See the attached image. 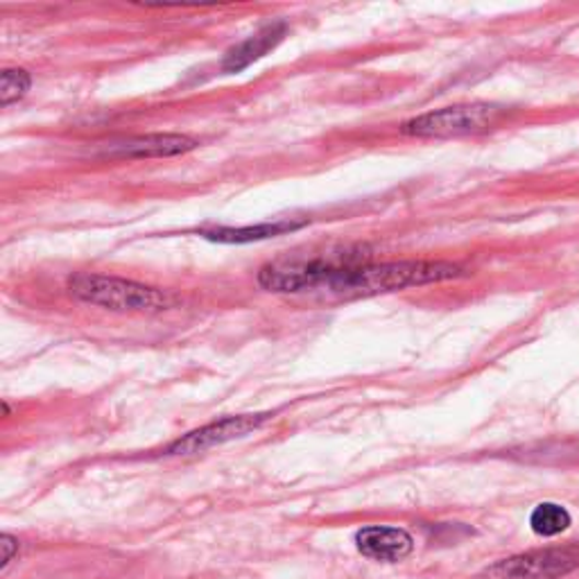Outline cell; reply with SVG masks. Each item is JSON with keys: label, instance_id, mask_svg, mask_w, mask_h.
Instances as JSON below:
<instances>
[{"label": "cell", "instance_id": "1", "mask_svg": "<svg viewBox=\"0 0 579 579\" xmlns=\"http://www.w3.org/2000/svg\"><path fill=\"white\" fill-rule=\"evenodd\" d=\"M459 274L462 270L457 265L442 261H401L381 265L344 263L326 290L344 297H370L404 287L457 279Z\"/></svg>", "mask_w": 579, "mask_h": 579}, {"label": "cell", "instance_id": "2", "mask_svg": "<svg viewBox=\"0 0 579 579\" xmlns=\"http://www.w3.org/2000/svg\"><path fill=\"white\" fill-rule=\"evenodd\" d=\"M70 293L84 304L102 306L109 310H138L159 313L177 304V299L157 287L134 281L104 276V274H76L70 279Z\"/></svg>", "mask_w": 579, "mask_h": 579}, {"label": "cell", "instance_id": "3", "mask_svg": "<svg viewBox=\"0 0 579 579\" xmlns=\"http://www.w3.org/2000/svg\"><path fill=\"white\" fill-rule=\"evenodd\" d=\"M498 118V109L489 104H455L428 112L404 125V134L417 138H457L480 134Z\"/></svg>", "mask_w": 579, "mask_h": 579}, {"label": "cell", "instance_id": "4", "mask_svg": "<svg viewBox=\"0 0 579 579\" xmlns=\"http://www.w3.org/2000/svg\"><path fill=\"white\" fill-rule=\"evenodd\" d=\"M579 566V546L534 550L487 568V579H555Z\"/></svg>", "mask_w": 579, "mask_h": 579}, {"label": "cell", "instance_id": "5", "mask_svg": "<svg viewBox=\"0 0 579 579\" xmlns=\"http://www.w3.org/2000/svg\"><path fill=\"white\" fill-rule=\"evenodd\" d=\"M268 421V415H240V417H227L220 421H213L208 425H202L200 430L189 432L184 440L174 442L168 453L170 455H193L208 451L213 446L227 444L231 440L245 438V434L259 430Z\"/></svg>", "mask_w": 579, "mask_h": 579}, {"label": "cell", "instance_id": "6", "mask_svg": "<svg viewBox=\"0 0 579 579\" xmlns=\"http://www.w3.org/2000/svg\"><path fill=\"white\" fill-rule=\"evenodd\" d=\"M357 550L376 561H398L412 553V536L398 527H365L355 534Z\"/></svg>", "mask_w": 579, "mask_h": 579}, {"label": "cell", "instance_id": "7", "mask_svg": "<svg viewBox=\"0 0 579 579\" xmlns=\"http://www.w3.org/2000/svg\"><path fill=\"white\" fill-rule=\"evenodd\" d=\"M197 148V140L186 134H148L125 143L121 148L123 157L129 159H161L186 155Z\"/></svg>", "mask_w": 579, "mask_h": 579}, {"label": "cell", "instance_id": "8", "mask_svg": "<svg viewBox=\"0 0 579 579\" xmlns=\"http://www.w3.org/2000/svg\"><path fill=\"white\" fill-rule=\"evenodd\" d=\"M283 34H285V25L283 23L268 25V27L259 30L257 34H251L249 39H245L242 44H238L236 48H231L225 55L223 70H227V72H240L247 66H251L253 61L263 59L272 48H276V44L283 39Z\"/></svg>", "mask_w": 579, "mask_h": 579}, {"label": "cell", "instance_id": "9", "mask_svg": "<svg viewBox=\"0 0 579 579\" xmlns=\"http://www.w3.org/2000/svg\"><path fill=\"white\" fill-rule=\"evenodd\" d=\"M306 223L299 220H274V223H263L257 227H217V229H208L202 231V236L206 240L213 242H227V245H242V242H257V240H265V238H274V236H283L295 231L299 227H304Z\"/></svg>", "mask_w": 579, "mask_h": 579}, {"label": "cell", "instance_id": "10", "mask_svg": "<svg viewBox=\"0 0 579 579\" xmlns=\"http://www.w3.org/2000/svg\"><path fill=\"white\" fill-rule=\"evenodd\" d=\"M530 525L538 536H557L570 525V514L564 510L561 504L555 502H543L530 516Z\"/></svg>", "mask_w": 579, "mask_h": 579}, {"label": "cell", "instance_id": "11", "mask_svg": "<svg viewBox=\"0 0 579 579\" xmlns=\"http://www.w3.org/2000/svg\"><path fill=\"white\" fill-rule=\"evenodd\" d=\"M30 76L21 68H8L3 70V76H0V104L10 106L12 102L21 100L27 91H30Z\"/></svg>", "mask_w": 579, "mask_h": 579}, {"label": "cell", "instance_id": "12", "mask_svg": "<svg viewBox=\"0 0 579 579\" xmlns=\"http://www.w3.org/2000/svg\"><path fill=\"white\" fill-rule=\"evenodd\" d=\"M0 548H3V566H8L14 557V553L19 550V543L10 534H3V538H0Z\"/></svg>", "mask_w": 579, "mask_h": 579}]
</instances>
